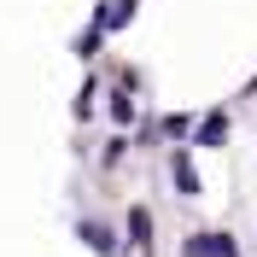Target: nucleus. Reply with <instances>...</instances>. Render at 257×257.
I'll return each mask as SVG.
<instances>
[{"mask_svg": "<svg viewBox=\"0 0 257 257\" xmlns=\"http://www.w3.org/2000/svg\"><path fill=\"white\" fill-rule=\"evenodd\" d=\"M128 240L141 245V251L152 245V210H128Z\"/></svg>", "mask_w": 257, "mask_h": 257, "instance_id": "obj_3", "label": "nucleus"}, {"mask_svg": "<svg viewBox=\"0 0 257 257\" xmlns=\"http://www.w3.org/2000/svg\"><path fill=\"white\" fill-rule=\"evenodd\" d=\"M222 135H228V111H210L199 128V146H222Z\"/></svg>", "mask_w": 257, "mask_h": 257, "instance_id": "obj_5", "label": "nucleus"}, {"mask_svg": "<svg viewBox=\"0 0 257 257\" xmlns=\"http://www.w3.org/2000/svg\"><path fill=\"white\" fill-rule=\"evenodd\" d=\"M82 240L94 245V251H105V257L117 251V240H111V228H105V222H82Z\"/></svg>", "mask_w": 257, "mask_h": 257, "instance_id": "obj_4", "label": "nucleus"}, {"mask_svg": "<svg viewBox=\"0 0 257 257\" xmlns=\"http://www.w3.org/2000/svg\"><path fill=\"white\" fill-rule=\"evenodd\" d=\"M187 257H240V251H234V234H193Z\"/></svg>", "mask_w": 257, "mask_h": 257, "instance_id": "obj_1", "label": "nucleus"}, {"mask_svg": "<svg viewBox=\"0 0 257 257\" xmlns=\"http://www.w3.org/2000/svg\"><path fill=\"white\" fill-rule=\"evenodd\" d=\"M170 176H176L181 199H199V176H193V164H187V152H176V164H170Z\"/></svg>", "mask_w": 257, "mask_h": 257, "instance_id": "obj_2", "label": "nucleus"}]
</instances>
